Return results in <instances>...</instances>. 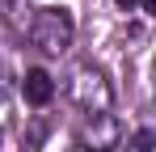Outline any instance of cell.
I'll list each match as a JSON object with an SVG mask.
<instances>
[{
  "instance_id": "6da1fadb",
  "label": "cell",
  "mask_w": 156,
  "mask_h": 152,
  "mask_svg": "<svg viewBox=\"0 0 156 152\" xmlns=\"http://www.w3.org/2000/svg\"><path fill=\"white\" fill-rule=\"evenodd\" d=\"M68 38H72V17L63 9H42V17L34 25V42L42 51H63Z\"/></svg>"
},
{
  "instance_id": "7a4b0ae2",
  "label": "cell",
  "mask_w": 156,
  "mask_h": 152,
  "mask_svg": "<svg viewBox=\"0 0 156 152\" xmlns=\"http://www.w3.org/2000/svg\"><path fill=\"white\" fill-rule=\"evenodd\" d=\"M21 93H26L30 106H47V101H51V93H55V85H51V76L42 72V68H30L26 80H21Z\"/></svg>"
},
{
  "instance_id": "3957f363",
  "label": "cell",
  "mask_w": 156,
  "mask_h": 152,
  "mask_svg": "<svg viewBox=\"0 0 156 152\" xmlns=\"http://www.w3.org/2000/svg\"><path fill=\"white\" fill-rule=\"evenodd\" d=\"M156 148V131H139L135 135V152H152Z\"/></svg>"
},
{
  "instance_id": "277c9868",
  "label": "cell",
  "mask_w": 156,
  "mask_h": 152,
  "mask_svg": "<svg viewBox=\"0 0 156 152\" xmlns=\"http://www.w3.org/2000/svg\"><path fill=\"white\" fill-rule=\"evenodd\" d=\"M139 4H144V13H152V17H156V0H139Z\"/></svg>"
},
{
  "instance_id": "5b68a950",
  "label": "cell",
  "mask_w": 156,
  "mask_h": 152,
  "mask_svg": "<svg viewBox=\"0 0 156 152\" xmlns=\"http://www.w3.org/2000/svg\"><path fill=\"white\" fill-rule=\"evenodd\" d=\"M118 4H131V0H118Z\"/></svg>"
}]
</instances>
